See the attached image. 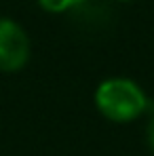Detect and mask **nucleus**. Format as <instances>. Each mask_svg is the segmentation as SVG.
<instances>
[{
	"mask_svg": "<svg viewBox=\"0 0 154 156\" xmlns=\"http://www.w3.org/2000/svg\"><path fill=\"white\" fill-rule=\"evenodd\" d=\"M148 144H150V148H152V152H154V116H152V120H150V125H148Z\"/></svg>",
	"mask_w": 154,
	"mask_h": 156,
	"instance_id": "20e7f679",
	"label": "nucleus"
},
{
	"mask_svg": "<svg viewBox=\"0 0 154 156\" xmlns=\"http://www.w3.org/2000/svg\"><path fill=\"white\" fill-rule=\"evenodd\" d=\"M30 40L23 27L11 19H0V72H17L27 63Z\"/></svg>",
	"mask_w": 154,
	"mask_h": 156,
	"instance_id": "f03ea898",
	"label": "nucleus"
},
{
	"mask_svg": "<svg viewBox=\"0 0 154 156\" xmlns=\"http://www.w3.org/2000/svg\"><path fill=\"white\" fill-rule=\"evenodd\" d=\"M40 6L49 13H63L74 6V0H38Z\"/></svg>",
	"mask_w": 154,
	"mask_h": 156,
	"instance_id": "7ed1b4c3",
	"label": "nucleus"
},
{
	"mask_svg": "<svg viewBox=\"0 0 154 156\" xmlns=\"http://www.w3.org/2000/svg\"><path fill=\"white\" fill-rule=\"evenodd\" d=\"M95 105L112 122H129L144 114L148 99L144 91L129 78L103 80L95 91Z\"/></svg>",
	"mask_w": 154,
	"mask_h": 156,
	"instance_id": "f257e3e1",
	"label": "nucleus"
}]
</instances>
